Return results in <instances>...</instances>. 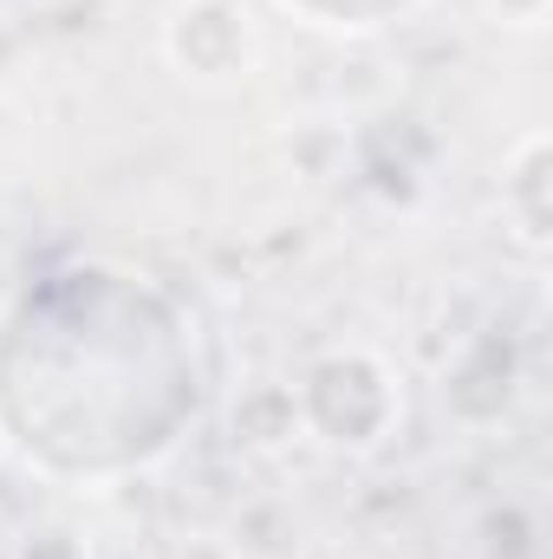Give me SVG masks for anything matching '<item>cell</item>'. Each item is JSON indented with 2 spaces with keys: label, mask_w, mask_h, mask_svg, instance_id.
I'll list each match as a JSON object with an SVG mask.
<instances>
[{
  "label": "cell",
  "mask_w": 553,
  "mask_h": 559,
  "mask_svg": "<svg viewBox=\"0 0 553 559\" xmlns=\"http://www.w3.org/2000/svg\"><path fill=\"white\" fill-rule=\"evenodd\" d=\"M202 404L183 312L131 274L39 280L0 325V436L46 475L111 481L163 462Z\"/></svg>",
  "instance_id": "6da1fadb"
},
{
  "label": "cell",
  "mask_w": 553,
  "mask_h": 559,
  "mask_svg": "<svg viewBox=\"0 0 553 559\" xmlns=\"http://www.w3.org/2000/svg\"><path fill=\"white\" fill-rule=\"evenodd\" d=\"M293 404H299V429H313L319 442H332V449H372L391 429L404 397H398L385 358H372V352H332V358H319L306 371V384L293 391Z\"/></svg>",
  "instance_id": "7a4b0ae2"
},
{
  "label": "cell",
  "mask_w": 553,
  "mask_h": 559,
  "mask_svg": "<svg viewBox=\"0 0 553 559\" xmlns=\"http://www.w3.org/2000/svg\"><path fill=\"white\" fill-rule=\"evenodd\" d=\"M163 46L189 79H235L255 59V26L235 0H183Z\"/></svg>",
  "instance_id": "3957f363"
},
{
  "label": "cell",
  "mask_w": 553,
  "mask_h": 559,
  "mask_svg": "<svg viewBox=\"0 0 553 559\" xmlns=\"http://www.w3.org/2000/svg\"><path fill=\"white\" fill-rule=\"evenodd\" d=\"M541 163H548V138L534 131V138L521 143L515 169L502 176V195L521 209V241H528V248H541V241H548V209H541Z\"/></svg>",
  "instance_id": "277c9868"
},
{
  "label": "cell",
  "mask_w": 553,
  "mask_h": 559,
  "mask_svg": "<svg viewBox=\"0 0 553 559\" xmlns=\"http://www.w3.org/2000/svg\"><path fill=\"white\" fill-rule=\"evenodd\" d=\"M286 7H299V13H313V20H326L332 26V13H339V0H286ZM416 0H345V26H378V20H391V13H404Z\"/></svg>",
  "instance_id": "5b68a950"
},
{
  "label": "cell",
  "mask_w": 553,
  "mask_h": 559,
  "mask_svg": "<svg viewBox=\"0 0 553 559\" xmlns=\"http://www.w3.org/2000/svg\"><path fill=\"white\" fill-rule=\"evenodd\" d=\"M489 13H502L508 26H541V13H548V0H489Z\"/></svg>",
  "instance_id": "8992f818"
}]
</instances>
